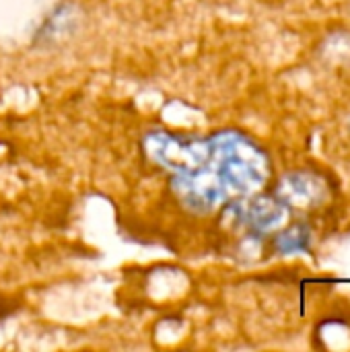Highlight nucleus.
<instances>
[{
    "label": "nucleus",
    "instance_id": "nucleus-3",
    "mask_svg": "<svg viewBox=\"0 0 350 352\" xmlns=\"http://www.w3.org/2000/svg\"><path fill=\"white\" fill-rule=\"evenodd\" d=\"M274 248L281 254H295V252H305L309 248V229L305 225H295L281 233L276 237Z\"/></svg>",
    "mask_w": 350,
    "mask_h": 352
},
{
    "label": "nucleus",
    "instance_id": "nucleus-2",
    "mask_svg": "<svg viewBox=\"0 0 350 352\" xmlns=\"http://www.w3.org/2000/svg\"><path fill=\"white\" fill-rule=\"evenodd\" d=\"M235 214L243 225L254 231H272L281 227L287 219V206L276 198H256L248 202H239L235 206Z\"/></svg>",
    "mask_w": 350,
    "mask_h": 352
},
{
    "label": "nucleus",
    "instance_id": "nucleus-1",
    "mask_svg": "<svg viewBox=\"0 0 350 352\" xmlns=\"http://www.w3.org/2000/svg\"><path fill=\"white\" fill-rule=\"evenodd\" d=\"M144 151L171 175L177 200L196 214L256 194L270 175L268 155L235 130L206 138L153 132L144 138Z\"/></svg>",
    "mask_w": 350,
    "mask_h": 352
}]
</instances>
